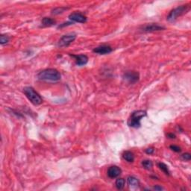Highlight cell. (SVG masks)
<instances>
[{"label":"cell","mask_w":191,"mask_h":191,"mask_svg":"<svg viewBox=\"0 0 191 191\" xmlns=\"http://www.w3.org/2000/svg\"><path fill=\"white\" fill-rule=\"evenodd\" d=\"M9 40H10V38H9L8 35H2L1 36H0V43H1L2 45L6 44V43H8Z\"/></svg>","instance_id":"obj_19"},{"label":"cell","mask_w":191,"mask_h":191,"mask_svg":"<svg viewBox=\"0 0 191 191\" xmlns=\"http://www.w3.org/2000/svg\"><path fill=\"white\" fill-rule=\"evenodd\" d=\"M189 10H190V5H184L178 6V7L175 8L170 11V13L167 16V20L169 22L175 21L179 17L187 13Z\"/></svg>","instance_id":"obj_4"},{"label":"cell","mask_w":191,"mask_h":191,"mask_svg":"<svg viewBox=\"0 0 191 191\" xmlns=\"http://www.w3.org/2000/svg\"><path fill=\"white\" fill-rule=\"evenodd\" d=\"M167 137L170 138V139H175V135L172 133H170V134H167Z\"/></svg>","instance_id":"obj_25"},{"label":"cell","mask_w":191,"mask_h":191,"mask_svg":"<svg viewBox=\"0 0 191 191\" xmlns=\"http://www.w3.org/2000/svg\"><path fill=\"white\" fill-rule=\"evenodd\" d=\"M23 93L34 105H40L43 102L41 96L32 87H26L23 88Z\"/></svg>","instance_id":"obj_3"},{"label":"cell","mask_w":191,"mask_h":191,"mask_svg":"<svg viewBox=\"0 0 191 191\" xmlns=\"http://www.w3.org/2000/svg\"><path fill=\"white\" fill-rule=\"evenodd\" d=\"M170 149L172 150V151L175 152H181V147H179L178 146H176V145H171L170 146Z\"/></svg>","instance_id":"obj_20"},{"label":"cell","mask_w":191,"mask_h":191,"mask_svg":"<svg viewBox=\"0 0 191 191\" xmlns=\"http://www.w3.org/2000/svg\"><path fill=\"white\" fill-rule=\"evenodd\" d=\"M154 152H155V149L153 148H148L145 149V152L148 154V155H152V154L154 153Z\"/></svg>","instance_id":"obj_23"},{"label":"cell","mask_w":191,"mask_h":191,"mask_svg":"<svg viewBox=\"0 0 191 191\" xmlns=\"http://www.w3.org/2000/svg\"><path fill=\"white\" fill-rule=\"evenodd\" d=\"M165 29L164 26H161L157 23H149L143 26L142 31L145 32H158V31H162Z\"/></svg>","instance_id":"obj_8"},{"label":"cell","mask_w":191,"mask_h":191,"mask_svg":"<svg viewBox=\"0 0 191 191\" xmlns=\"http://www.w3.org/2000/svg\"><path fill=\"white\" fill-rule=\"evenodd\" d=\"M158 167H159L160 170H161L164 173H165L167 175H170V170H169L168 167H167V164H165L164 163H162V162H160L158 164Z\"/></svg>","instance_id":"obj_16"},{"label":"cell","mask_w":191,"mask_h":191,"mask_svg":"<svg viewBox=\"0 0 191 191\" xmlns=\"http://www.w3.org/2000/svg\"><path fill=\"white\" fill-rule=\"evenodd\" d=\"M153 189H154V190H164V188H163V187H161V186H159V185L155 186V187H153Z\"/></svg>","instance_id":"obj_24"},{"label":"cell","mask_w":191,"mask_h":191,"mask_svg":"<svg viewBox=\"0 0 191 191\" xmlns=\"http://www.w3.org/2000/svg\"><path fill=\"white\" fill-rule=\"evenodd\" d=\"M69 20L72 23H85L87 22V17L80 12H73L69 16Z\"/></svg>","instance_id":"obj_7"},{"label":"cell","mask_w":191,"mask_h":191,"mask_svg":"<svg viewBox=\"0 0 191 191\" xmlns=\"http://www.w3.org/2000/svg\"><path fill=\"white\" fill-rule=\"evenodd\" d=\"M67 8H65V7H59V8H56L53 9L52 11V14H62L64 11L67 10Z\"/></svg>","instance_id":"obj_18"},{"label":"cell","mask_w":191,"mask_h":191,"mask_svg":"<svg viewBox=\"0 0 191 191\" xmlns=\"http://www.w3.org/2000/svg\"><path fill=\"white\" fill-rule=\"evenodd\" d=\"M127 184H128V187L131 188H137L140 186V181L136 177L130 175L127 178Z\"/></svg>","instance_id":"obj_12"},{"label":"cell","mask_w":191,"mask_h":191,"mask_svg":"<svg viewBox=\"0 0 191 191\" xmlns=\"http://www.w3.org/2000/svg\"><path fill=\"white\" fill-rule=\"evenodd\" d=\"M121 172H122V170L119 167H117V166H111V167L108 168L107 174H108V176L109 178H116L120 175Z\"/></svg>","instance_id":"obj_10"},{"label":"cell","mask_w":191,"mask_h":191,"mask_svg":"<svg viewBox=\"0 0 191 191\" xmlns=\"http://www.w3.org/2000/svg\"><path fill=\"white\" fill-rule=\"evenodd\" d=\"M125 181L124 178H119L116 180V182H115V185H116V187L118 189V190H122L125 187Z\"/></svg>","instance_id":"obj_15"},{"label":"cell","mask_w":191,"mask_h":191,"mask_svg":"<svg viewBox=\"0 0 191 191\" xmlns=\"http://www.w3.org/2000/svg\"><path fill=\"white\" fill-rule=\"evenodd\" d=\"M146 116V111L139 110L135 111L130 116L128 120V125L131 128H137L140 127L141 119Z\"/></svg>","instance_id":"obj_2"},{"label":"cell","mask_w":191,"mask_h":191,"mask_svg":"<svg viewBox=\"0 0 191 191\" xmlns=\"http://www.w3.org/2000/svg\"><path fill=\"white\" fill-rule=\"evenodd\" d=\"M112 51L113 49L108 45H101V46L94 48L93 52L96 54H99V55H107V54L112 52Z\"/></svg>","instance_id":"obj_9"},{"label":"cell","mask_w":191,"mask_h":191,"mask_svg":"<svg viewBox=\"0 0 191 191\" xmlns=\"http://www.w3.org/2000/svg\"><path fill=\"white\" fill-rule=\"evenodd\" d=\"M37 78L40 81H43V82H56L60 80L61 75L56 69L49 68V69H43L39 72L37 75Z\"/></svg>","instance_id":"obj_1"},{"label":"cell","mask_w":191,"mask_h":191,"mask_svg":"<svg viewBox=\"0 0 191 191\" xmlns=\"http://www.w3.org/2000/svg\"><path fill=\"white\" fill-rule=\"evenodd\" d=\"M41 24L43 27H50L55 24V20L51 17H44L42 20Z\"/></svg>","instance_id":"obj_13"},{"label":"cell","mask_w":191,"mask_h":191,"mask_svg":"<svg viewBox=\"0 0 191 191\" xmlns=\"http://www.w3.org/2000/svg\"><path fill=\"white\" fill-rule=\"evenodd\" d=\"M72 57H74L75 60V63L79 66H85L88 63V57L87 55H71Z\"/></svg>","instance_id":"obj_11"},{"label":"cell","mask_w":191,"mask_h":191,"mask_svg":"<svg viewBox=\"0 0 191 191\" xmlns=\"http://www.w3.org/2000/svg\"><path fill=\"white\" fill-rule=\"evenodd\" d=\"M122 158L127 162L132 163L134 161V155L131 151H125L122 154Z\"/></svg>","instance_id":"obj_14"},{"label":"cell","mask_w":191,"mask_h":191,"mask_svg":"<svg viewBox=\"0 0 191 191\" xmlns=\"http://www.w3.org/2000/svg\"><path fill=\"white\" fill-rule=\"evenodd\" d=\"M181 158H182L183 160L184 161H190L191 159V155L190 153H184L182 155H181Z\"/></svg>","instance_id":"obj_21"},{"label":"cell","mask_w":191,"mask_h":191,"mask_svg":"<svg viewBox=\"0 0 191 191\" xmlns=\"http://www.w3.org/2000/svg\"><path fill=\"white\" fill-rule=\"evenodd\" d=\"M76 39V35L74 33H69L66 35H63L60 40L57 42V46L58 47L63 48L65 46H68Z\"/></svg>","instance_id":"obj_5"},{"label":"cell","mask_w":191,"mask_h":191,"mask_svg":"<svg viewBox=\"0 0 191 191\" xmlns=\"http://www.w3.org/2000/svg\"><path fill=\"white\" fill-rule=\"evenodd\" d=\"M71 24H73V23L72 22H66V23H62V24H60V26H57V29H60V28H63V27H65V26H70Z\"/></svg>","instance_id":"obj_22"},{"label":"cell","mask_w":191,"mask_h":191,"mask_svg":"<svg viewBox=\"0 0 191 191\" xmlns=\"http://www.w3.org/2000/svg\"><path fill=\"white\" fill-rule=\"evenodd\" d=\"M122 77H123L124 81L133 85V84L137 83L139 81L140 75L136 71H127L124 73Z\"/></svg>","instance_id":"obj_6"},{"label":"cell","mask_w":191,"mask_h":191,"mask_svg":"<svg viewBox=\"0 0 191 191\" xmlns=\"http://www.w3.org/2000/svg\"><path fill=\"white\" fill-rule=\"evenodd\" d=\"M141 164H142L143 167L147 170H151L153 167L152 161H150V160H144V161H143L141 162Z\"/></svg>","instance_id":"obj_17"}]
</instances>
